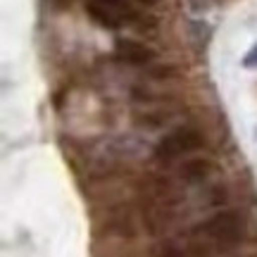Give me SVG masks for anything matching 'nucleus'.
Returning a JSON list of instances; mask_svg holds the SVG:
<instances>
[{
    "mask_svg": "<svg viewBox=\"0 0 257 257\" xmlns=\"http://www.w3.org/2000/svg\"><path fill=\"white\" fill-rule=\"evenodd\" d=\"M248 233V224L236 210L214 212L212 217L193 226V238L207 243L210 248H233Z\"/></svg>",
    "mask_w": 257,
    "mask_h": 257,
    "instance_id": "1",
    "label": "nucleus"
},
{
    "mask_svg": "<svg viewBox=\"0 0 257 257\" xmlns=\"http://www.w3.org/2000/svg\"><path fill=\"white\" fill-rule=\"evenodd\" d=\"M205 146V136L195 126H179L174 131H169L167 136H162V141L155 146V160L160 162H174L179 157L184 155H191L195 150H200Z\"/></svg>",
    "mask_w": 257,
    "mask_h": 257,
    "instance_id": "2",
    "label": "nucleus"
},
{
    "mask_svg": "<svg viewBox=\"0 0 257 257\" xmlns=\"http://www.w3.org/2000/svg\"><path fill=\"white\" fill-rule=\"evenodd\" d=\"M86 15L102 29H121L141 19L128 0H86Z\"/></svg>",
    "mask_w": 257,
    "mask_h": 257,
    "instance_id": "3",
    "label": "nucleus"
},
{
    "mask_svg": "<svg viewBox=\"0 0 257 257\" xmlns=\"http://www.w3.org/2000/svg\"><path fill=\"white\" fill-rule=\"evenodd\" d=\"M114 53L119 60L128 64H150L157 57V50L148 43L134 41V38H117L114 41Z\"/></svg>",
    "mask_w": 257,
    "mask_h": 257,
    "instance_id": "4",
    "label": "nucleus"
},
{
    "mask_svg": "<svg viewBox=\"0 0 257 257\" xmlns=\"http://www.w3.org/2000/svg\"><path fill=\"white\" fill-rule=\"evenodd\" d=\"M214 162L207 160V157H191L186 160L184 165L179 167V176L184 184H191V186H198V184H207L210 176L214 174Z\"/></svg>",
    "mask_w": 257,
    "mask_h": 257,
    "instance_id": "5",
    "label": "nucleus"
},
{
    "mask_svg": "<svg viewBox=\"0 0 257 257\" xmlns=\"http://www.w3.org/2000/svg\"><path fill=\"white\" fill-rule=\"evenodd\" d=\"M57 3H62V5H64V3H72V0H57Z\"/></svg>",
    "mask_w": 257,
    "mask_h": 257,
    "instance_id": "6",
    "label": "nucleus"
}]
</instances>
